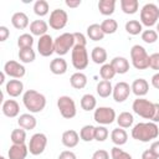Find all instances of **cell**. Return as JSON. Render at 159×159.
I'll return each mask as SVG.
<instances>
[{"label": "cell", "instance_id": "cell-29", "mask_svg": "<svg viewBox=\"0 0 159 159\" xmlns=\"http://www.w3.org/2000/svg\"><path fill=\"white\" fill-rule=\"evenodd\" d=\"M97 107V99L93 94L91 93H86L82 96L81 98V108L86 112H91V111H94Z\"/></svg>", "mask_w": 159, "mask_h": 159}, {"label": "cell", "instance_id": "cell-41", "mask_svg": "<svg viewBox=\"0 0 159 159\" xmlns=\"http://www.w3.org/2000/svg\"><path fill=\"white\" fill-rule=\"evenodd\" d=\"M34 45V36L30 34H22L17 37V46L19 48H27V47H32Z\"/></svg>", "mask_w": 159, "mask_h": 159}, {"label": "cell", "instance_id": "cell-32", "mask_svg": "<svg viewBox=\"0 0 159 159\" xmlns=\"http://www.w3.org/2000/svg\"><path fill=\"white\" fill-rule=\"evenodd\" d=\"M116 120H117L118 127L125 129V128H129V127L133 125L134 117H133V114L129 113V112H122V113H119V114L117 116V119H116Z\"/></svg>", "mask_w": 159, "mask_h": 159}, {"label": "cell", "instance_id": "cell-4", "mask_svg": "<svg viewBox=\"0 0 159 159\" xmlns=\"http://www.w3.org/2000/svg\"><path fill=\"white\" fill-rule=\"evenodd\" d=\"M130 61L133 67L137 70L149 68V55L147 50L140 45H134L130 48Z\"/></svg>", "mask_w": 159, "mask_h": 159}, {"label": "cell", "instance_id": "cell-50", "mask_svg": "<svg viewBox=\"0 0 159 159\" xmlns=\"http://www.w3.org/2000/svg\"><path fill=\"white\" fill-rule=\"evenodd\" d=\"M142 159H159L150 149H147V150H144L143 152V154H142Z\"/></svg>", "mask_w": 159, "mask_h": 159}, {"label": "cell", "instance_id": "cell-58", "mask_svg": "<svg viewBox=\"0 0 159 159\" xmlns=\"http://www.w3.org/2000/svg\"><path fill=\"white\" fill-rule=\"evenodd\" d=\"M158 4H159V1H158Z\"/></svg>", "mask_w": 159, "mask_h": 159}, {"label": "cell", "instance_id": "cell-6", "mask_svg": "<svg viewBox=\"0 0 159 159\" xmlns=\"http://www.w3.org/2000/svg\"><path fill=\"white\" fill-rule=\"evenodd\" d=\"M132 109L135 114H138L139 117L144 118V119H150L154 116V103L150 102L149 99H145L143 97H139L137 99H134L133 104H132Z\"/></svg>", "mask_w": 159, "mask_h": 159}, {"label": "cell", "instance_id": "cell-1", "mask_svg": "<svg viewBox=\"0 0 159 159\" xmlns=\"http://www.w3.org/2000/svg\"><path fill=\"white\" fill-rule=\"evenodd\" d=\"M130 134L133 139L142 143H148L158 138L159 128L154 122H139L133 127Z\"/></svg>", "mask_w": 159, "mask_h": 159}, {"label": "cell", "instance_id": "cell-2", "mask_svg": "<svg viewBox=\"0 0 159 159\" xmlns=\"http://www.w3.org/2000/svg\"><path fill=\"white\" fill-rule=\"evenodd\" d=\"M22 103L30 113H40L46 107V97L36 89H27L22 94Z\"/></svg>", "mask_w": 159, "mask_h": 159}, {"label": "cell", "instance_id": "cell-17", "mask_svg": "<svg viewBox=\"0 0 159 159\" xmlns=\"http://www.w3.org/2000/svg\"><path fill=\"white\" fill-rule=\"evenodd\" d=\"M29 147L26 144H12L7 150L9 159H26Z\"/></svg>", "mask_w": 159, "mask_h": 159}, {"label": "cell", "instance_id": "cell-40", "mask_svg": "<svg viewBox=\"0 0 159 159\" xmlns=\"http://www.w3.org/2000/svg\"><path fill=\"white\" fill-rule=\"evenodd\" d=\"M94 129H96V127H93L91 124L83 125L80 130V138L83 142H92L94 139Z\"/></svg>", "mask_w": 159, "mask_h": 159}, {"label": "cell", "instance_id": "cell-43", "mask_svg": "<svg viewBox=\"0 0 159 159\" xmlns=\"http://www.w3.org/2000/svg\"><path fill=\"white\" fill-rule=\"evenodd\" d=\"M109 135L108 129L104 125H98L94 129V140L97 142H104Z\"/></svg>", "mask_w": 159, "mask_h": 159}, {"label": "cell", "instance_id": "cell-55", "mask_svg": "<svg viewBox=\"0 0 159 159\" xmlns=\"http://www.w3.org/2000/svg\"><path fill=\"white\" fill-rule=\"evenodd\" d=\"M5 76H6V75H5V72L2 71V72H1V75H0V84H2V83H4V81H5Z\"/></svg>", "mask_w": 159, "mask_h": 159}, {"label": "cell", "instance_id": "cell-34", "mask_svg": "<svg viewBox=\"0 0 159 159\" xmlns=\"http://www.w3.org/2000/svg\"><path fill=\"white\" fill-rule=\"evenodd\" d=\"M35 58H36V53L32 47L19 50V60L22 63H31L35 61Z\"/></svg>", "mask_w": 159, "mask_h": 159}, {"label": "cell", "instance_id": "cell-18", "mask_svg": "<svg viewBox=\"0 0 159 159\" xmlns=\"http://www.w3.org/2000/svg\"><path fill=\"white\" fill-rule=\"evenodd\" d=\"M5 91L10 97L16 98L24 92V83L20 80H10L5 84Z\"/></svg>", "mask_w": 159, "mask_h": 159}, {"label": "cell", "instance_id": "cell-8", "mask_svg": "<svg viewBox=\"0 0 159 159\" xmlns=\"http://www.w3.org/2000/svg\"><path fill=\"white\" fill-rule=\"evenodd\" d=\"M57 108L60 111V114L65 119H72L77 114V108L75 101L70 96H61L57 99Z\"/></svg>", "mask_w": 159, "mask_h": 159}, {"label": "cell", "instance_id": "cell-53", "mask_svg": "<svg viewBox=\"0 0 159 159\" xmlns=\"http://www.w3.org/2000/svg\"><path fill=\"white\" fill-rule=\"evenodd\" d=\"M154 107H155V109H154V116L152 118V122L158 123L159 122V103H154Z\"/></svg>", "mask_w": 159, "mask_h": 159}, {"label": "cell", "instance_id": "cell-23", "mask_svg": "<svg viewBox=\"0 0 159 159\" xmlns=\"http://www.w3.org/2000/svg\"><path fill=\"white\" fill-rule=\"evenodd\" d=\"M17 124L20 128L25 130H31L36 127L37 120L31 113H24V114H20V117L17 118Z\"/></svg>", "mask_w": 159, "mask_h": 159}, {"label": "cell", "instance_id": "cell-52", "mask_svg": "<svg viewBox=\"0 0 159 159\" xmlns=\"http://www.w3.org/2000/svg\"><path fill=\"white\" fill-rule=\"evenodd\" d=\"M65 4L68 6V7H77V6H80L81 4H82V1L81 0H66L65 1Z\"/></svg>", "mask_w": 159, "mask_h": 159}, {"label": "cell", "instance_id": "cell-35", "mask_svg": "<svg viewBox=\"0 0 159 159\" xmlns=\"http://www.w3.org/2000/svg\"><path fill=\"white\" fill-rule=\"evenodd\" d=\"M101 27H102V31L104 32V35H112L118 30V22L114 19L108 17L101 22Z\"/></svg>", "mask_w": 159, "mask_h": 159}, {"label": "cell", "instance_id": "cell-3", "mask_svg": "<svg viewBox=\"0 0 159 159\" xmlns=\"http://www.w3.org/2000/svg\"><path fill=\"white\" fill-rule=\"evenodd\" d=\"M158 21H159V6L153 2L145 4L140 9V24L147 27H152L157 25Z\"/></svg>", "mask_w": 159, "mask_h": 159}, {"label": "cell", "instance_id": "cell-49", "mask_svg": "<svg viewBox=\"0 0 159 159\" xmlns=\"http://www.w3.org/2000/svg\"><path fill=\"white\" fill-rule=\"evenodd\" d=\"M10 36V31L6 26H0V41L4 42L7 40V37Z\"/></svg>", "mask_w": 159, "mask_h": 159}, {"label": "cell", "instance_id": "cell-56", "mask_svg": "<svg viewBox=\"0 0 159 159\" xmlns=\"http://www.w3.org/2000/svg\"><path fill=\"white\" fill-rule=\"evenodd\" d=\"M157 32H158V35H159V21H158V24H157V30H155Z\"/></svg>", "mask_w": 159, "mask_h": 159}, {"label": "cell", "instance_id": "cell-44", "mask_svg": "<svg viewBox=\"0 0 159 159\" xmlns=\"http://www.w3.org/2000/svg\"><path fill=\"white\" fill-rule=\"evenodd\" d=\"M142 40L145 43H154L158 40V32L155 30H144L142 32Z\"/></svg>", "mask_w": 159, "mask_h": 159}, {"label": "cell", "instance_id": "cell-5", "mask_svg": "<svg viewBox=\"0 0 159 159\" xmlns=\"http://www.w3.org/2000/svg\"><path fill=\"white\" fill-rule=\"evenodd\" d=\"M76 40L72 32H63L55 39V52L61 57L68 53V51L75 47Z\"/></svg>", "mask_w": 159, "mask_h": 159}, {"label": "cell", "instance_id": "cell-54", "mask_svg": "<svg viewBox=\"0 0 159 159\" xmlns=\"http://www.w3.org/2000/svg\"><path fill=\"white\" fill-rule=\"evenodd\" d=\"M152 86L157 89H159V72H157L155 75H153L152 77Z\"/></svg>", "mask_w": 159, "mask_h": 159}, {"label": "cell", "instance_id": "cell-47", "mask_svg": "<svg viewBox=\"0 0 159 159\" xmlns=\"http://www.w3.org/2000/svg\"><path fill=\"white\" fill-rule=\"evenodd\" d=\"M75 40H76V45H81V46H86L87 45V39L82 32H73Z\"/></svg>", "mask_w": 159, "mask_h": 159}, {"label": "cell", "instance_id": "cell-13", "mask_svg": "<svg viewBox=\"0 0 159 159\" xmlns=\"http://www.w3.org/2000/svg\"><path fill=\"white\" fill-rule=\"evenodd\" d=\"M37 51L43 57H48L55 52V40L51 37V35L46 34L40 37L37 42Z\"/></svg>", "mask_w": 159, "mask_h": 159}, {"label": "cell", "instance_id": "cell-9", "mask_svg": "<svg viewBox=\"0 0 159 159\" xmlns=\"http://www.w3.org/2000/svg\"><path fill=\"white\" fill-rule=\"evenodd\" d=\"M93 118L99 125H107L112 124L117 119V114L116 111L111 107H98L94 109Z\"/></svg>", "mask_w": 159, "mask_h": 159}, {"label": "cell", "instance_id": "cell-57", "mask_svg": "<svg viewBox=\"0 0 159 159\" xmlns=\"http://www.w3.org/2000/svg\"><path fill=\"white\" fill-rule=\"evenodd\" d=\"M0 159H6V158L5 157H0Z\"/></svg>", "mask_w": 159, "mask_h": 159}, {"label": "cell", "instance_id": "cell-27", "mask_svg": "<svg viewBox=\"0 0 159 159\" xmlns=\"http://www.w3.org/2000/svg\"><path fill=\"white\" fill-rule=\"evenodd\" d=\"M70 84L75 89H82L87 86V76L83 72H75L70 77Z\"/></svg>", "mask_w": 159, "mask_h": 159}, {"label": "cell", "instance_id": "cell-26", "mask_svg": "<svg viewBox=\"0 0 159 159\" xmlns=\"http://www.w3.org/2000/svg\"><path fill=\"white\" fill-rule=\"evenodd\" d=\"M107 57H108V55H107V51L104 47L96 46L91 51V58L96 65H104L107 61Z\"/></svg>", "mask_w": 159, "mask_h": 159}, {"label": "cell", "instance_id": "cell-38", "mask_svg": "<svg viewBox=\"0 0 159 159\" xmlns=\"http://www.w3.org/2000/svg\"><path fill=\"white\" fill-rule=\"evenodd\" d=\"M10 139L12 144H25L26 142V130L22 128H16L11 132Z\"/></svg>", "mask_w": 159, "mask_h": 159}, {"label": "cell", "instance_id": "cell-7", "mask_svg": "<svg viewBox=\"0 0 159 159\" xmlns=\"http://www.w3.org/2000/svg\"><path fill=\"white\" fill-rule=\"evenodd\" d=\"M71 61H72V66L76 70H78V72H81V70H84L89 62L86 46L75 45V47L71 51Z\"/></svg>", "mask_w": 159, "mask_h": 159}, {"label": "cell", "instance_id": "cell-31", "mask_svg": "<svg viewBox=\"0 0 159 159\" xmlns=\"http://www.w3.org/2000/svg\"><path fill=\"white\" fill-rule=\"evenodd\" d=\"M116 9V0H99L98 1V10L102 15L109 16L114 12Z\"/></svg>", "mask_w": 159, "mask_h": 159}, {"label": "cell", "instance_id": "cell-51", "mask_svg": "<svg viewBox=\"0 0 159 159\" xmlns=\"http://www.w3.org/2000/svg\"><path fill=\"white\" fill-rule=\"evenodd\" d=\"M158 158H159V140H155V142H153L152 144H150V148H149Z\"/></svg>", "mask_w": 159, "mask_h": 159}, {"label": "cell", "instance_id": "cell-37", "mask_svg": "<svg viewBox=\"0 0 159 159\" xmlns=\"http://www.w3.org/2000/svg\"><path fill=\"white\" fill-rule=\"evenodd\" d=\"M48 11H50V6H48V2L46 0H37V1H35V4H34V12L37 16H40V17L46 16L48 14Z\"/></svg>", "mask_w": 159, "mask_h": 159}, {"label": "cell", "instance_id": "cell-30", "mask_svg": "<svg viewBox=\"0 0 159 159\" xmlns=\"http://www.w3.org/2000/svg\"><path fill=\"white\" fill-rule=\"evenodd\" d=\"M87 36L92 41H101L104 39V32L102 31L99 24H92L87 27Z\"/></svg>", "mask_w": 159, "mask_h": 159}, {"label": "cell", "instance_id": "cell-22", "mask_svg": "<svg viewBox=\"0 0 159 159\" xmlns=\"http://www.w3.org/2000/svg\"><path fill=\"white\" fill-rule=\"evenodd\" d=\"M67 67H68V65H67L66 60L62 57H56L50 62V71L57 76L65 75L67 72Z\"/></svg>", "mask_w": 159, "mask_h": 159}, {"label": "cell", "instance_id": "cell-39", "mask_svg": "<svg viewBox=\"0 0 159 159\" xmlns=\"http://www.w3.org/2000/svg\"><path fill=\"white\" fill-rule=\"evenodd\" d=\"M116 75L117 73H116V71H114V68L111 63H104L99 68V76L104 81H111Z\"/></svg>", "mask_w": 159, "mask_h": 159}, {"label": "cell", "instance_id": "cell-14", "mask_svg": "<svg viewBox=\"0 0 159 159\" xmlns=\"http://www.w3.org/2000/svg\"><path fill=\"white\" fill-rule=\"evenodd\" d=\"M130 92H132L130 86H129L127 82L120 81V82H118V83L114 84L112 96H113V99H114L117 103H122V102H124V101L129 97Z\"/></svg>", "mask_w": 159, "mask_h": 159}, {"label": "cell", "instance_id": "cell-45", "mask_svg": "<svg viewBox=\"0 0 159 159\" xmlns=\"http://www.w3.org/2000/svg\"><path fill=\"white\" fill-rule=\"evenodd\" d=\"M149 67L159 72V52L149 55Z\"/></svg>", "mask_w": 159, "mask_h": 159}, {"label": "cell", "instance_id": "cell-20", "mask_svg": "<svg viewBox=\"0 0 159 159\" xmlns=\"http://www.w3.org/2000/svg\"><path fill=\"white\" fill-rule=\"evenodd\" d=\"M130 88H132V92L139 98V97H143V96H145L148 93V91H149V83L144 78H137V80L133 81Z\"/></svg>", "mask_w": 159, "mask_h": 159}, {"label": "cell", "instance_id": "cell-42", "mask_svg": "<svg viewBox=\"0 0 159 159\" xmlns=\"http://www.w3.org/2000/svg\"><path fill=\"white\" fill-rule=\"evenodd\" d=\"M111 158L112 159H133L129 153L124 152L119 147H113L111 149Z\"/></svg>", "mask_w": 159, "mask_h": 159}, {"label": "cell", "instance_id": "cell-25", "mask_svg": "<svg viewBox=\"0 0 159 159\" xmlns=\"http://www.w3.org/2000/svg\"><path fill=\"white\" fill-rule=\"evenodd\" d=\"M11 24L15 29L24 30L29 26V16L22 11H17L11 16Z\"/></svg>", "mask_w": 159, "mask_h": 159}, {"label": "cell", "instance_id": "cell-48", "mask_svg": "<svg viewBox=\"0 0 159 159\" xmlns=\"http://www.w3.org/2000/svg\"><path fill=\"white\" fill-rule=\"evenodd\" d=\"M58 159H77V157L72 150H63L60 153Z\"/></svg>", "mask_w": 159, "mask_h": 159}, {"label": "cell", "instance_id": "cell-28", "mask_svg": "<svg viewBox=\"0 0 159 159\" xmlns=\"http://www.w3.org/2000/svg\"><path fill=\"white\" fill-rule=\"evenodd\" d=\"M96 91H97V94H98L99 97L107 98V97H109V96L113 93V86H112L111 81H104V80H102V81H99V82L97 83Z\"/></svg>", "mask_w": 159, "mask_h": 159}, {"label": "cell", "instance_id": "cell-33", "mask_svg": "<svg viewBox=\"0 0 159 159\" xmlns=\"http://www.w3.org/2000/svg\"><path fill=\"white\" fill-rule=\"evenodd\" d=\"M120 9L127 15H133L139 10L138 0H120Z\"/></svg>", "mask_w": 159, "mask_h": 159}, {"label": "cell", "instance_id": "cell-15", "mask_svg": "<svg viewBox=\"0 0 159 159\" xmlns=\"http://www.w3.org/2000/svg\"><path fill=\"white\" fill-rule=\"evenodd\" d=\"M1 111H2L4 116H6L9 118H15L20 113V106L15 99H6L2 102Z\"/></svg>", "mask_w": 159, "mask_h": 159}, {"label": "cell", "instance_id": "cell-16", "mask_svg": "<svg viewBox=\"0 0 159 159\" xmlns=\"http://www.w3.org/2000/svg\"><path fill=\"white\" fill-rule=\"evenodd\" d=\"M80 134L75 130V129H68V130H65L62 133V137H61V142L62 144L66 147V148H75L77 147L78 142H80Z\"/></svg>", "mask_w": 159, "mask_h": 159}, {"label": "cell", "instance_id": "cell-12", "mask_svg": "<svg viewBox=\"0 0 159 159\" xmlns=\"http://www.w3.org/2000/svg\"><path fill=\"white\" fill-rule=\"evenodd\" d=\"M2 71L5 72L6 76H9L11 78H15V80L22 78L26 73V68L24 67V65H21L17 61H14V60H10V61L5 62Z\"/></svg>", "mask_w": 159, "mask_h": 159}, {"label": "cell", "instance_id": "cell-24", "mask_svg": "<svg viewBox=\"0 0 159 159\" xmlns=\"http://www.w3.org/2000/svg\"><path fill=\"white\" fill-rule=\"evenodd\" d=\"M111 140L113 142V144L116 147H120V145H124L128 140V134L127 132L118 127V128H114L112 132H111Z\"/></svg>", "mask_w": 159, "mask_h": 159}, {"label": "cell", "instance_id": "cell-19", "mask_svg": "<svg viewBox=\"0 0 159 159\" xmlns=\"http://www.w3.org/2000/svg\"><path fill=\"white\" fill-rule=\"evenodd\" d=\"M109 63L113 66L116 73L124 75V73H127L129 71V61L125 57H123V56H116V57H113Z\"/></svg>", "mask_w": 159, "mask_h": 159}, {"label": "cell", "instance_id": "cell-36", "mask_svg": "<svg viewBox=\"0 0 159 159\" xmlns=\"http://www.w3.org/2000/svg\"><path fill=\"white\" fill-rule=\"evenodd\" d=\"M124 29H125V31L129 35H133V36L139 35V34L143 32V25L138 20H129V21H127Z\"/></svg>", "mask_w": 159, "mask_h": 159}, {"label": "cell", "instance_id": "cell-21", "mask_svg": "<svg viewBox=\"0 0 159 159\" xmlns=\"http://www.w3.org/2000/svg\"><path fill=\"white\" fill-rule=\"evenodd\" d=\"M48 30V24L45 20H34L30 24V32L32 36H43L47 34Z\"/></svg>", "mask_w": 159, "mask_h": 159}, {"label": "cell", "instance_id": "cell-46", "mask_svg": "<svg viewBox=\"0 0 159 159\" xmlns=\"http://www.w3.org/2000/svg\"><path fill=\"white\" fill-rule=\"evenodd\" d=\"M91 159H109V153L104 149H98L92 154Z\"/></svg>", "mask_w": 159, "mask_h": 159}, {"label": "cell", "instance_id": "cell-11", "mask_svg": "<svg viewBox=\"0 0 159 159\" xmlns=\"http://www.w3.org/2000/svg\"><path fill=\"white\" fill-rule=\"evenodd\" d=\"M68 22V15L62 9H55L50 14L48 26L53 30H62Z\"/></svg>", "mask_w": 159, "mask_h": 159}, {"label": "cell", "instance_id": "cell-10", "mask_svg": "<svg viewBox=\"0 0 159 159\" xmlns=\"http://www.w3.org/2000/svg\"><path fill=\"white\" fill-rule=\"evenodd\" d=\"M47 145V137L43 133H35L29 142V153L32 155H40L45 152Z\"/></svg>", "mask_w": 159, "mask_h": 159}]
</instances>
